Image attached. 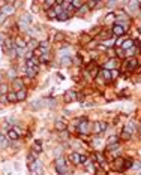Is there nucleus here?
<instances>
[{"label":"nucleus","mask_w":141,"mask_h":175,"mask_svg":"<svg viewBox=\"0 0 141 175\" xmlns=\"http://www.w3.org/2000/svg\"><path fill=\"white\" fill-rule=\"evenodd\" d=\"M30 24H32V17L30 15L24 14V15L20 17V19H18V27H20V30H24V31L29 30Z\"/></svg>","instance_id":"nucleus-1"},{"label":"nucleus","mask_w":141,"mask_h":175,"mask_svg":"<svg viewBox=\"0 0 141 175\" xmlns=\"http://www.w3.org/2000/svg\"><path fill=\"white\" fill-rule=\"evenodd\" d=\"M111 31H113V35H114V36H117V37H122V36L126 33V29L123 27L122 24L116 23V24L113 25V30H111Z\"/></svg>","instance_id":"nucleus-2"},{"label":"nucleus","mask_w":141,"mask_h":175,"mask_svg":"<svg viewBox=\"0 0 141 175\" xmlns=\"http://www.w3.org/2000/svg\"><path fill=\"white\" fill-rule=\"evenodd\" d=\"M78 99V94L75 92H72V90H68V92H65L63 94V100L66 103H71V102H75Z\"/></svg>","instance_id":"nucleus-3"},{"label":"nucleus","mask_w":141,"mask_h":175,"mask_svg":"<svg viewBox=\"0 0 141 175\" xmlns=\"http://www.w3.org/2000/svg\"><path fill=\"white\" fill-rule=\"evenodd\" d=\"M125 64H126V69L128 70H134V69H137V66H138V60H137L135 57H128L126 61H125Z\"/></svg>","instance_id":"nucleus-4"},{"label":"nucleus","mask_w":141,"mask_h":175,"mask_svg":"<svg viewBox=\"0 0 141 175\" xmlns=\"http://www.w3.org/2000/svg\"><path fill=\"white\" fill-rule=\"evenodd\" d=\"M77 127H78V132L80 133H83V135L89 133V121H87L86 118L83 121H80V124H77Z\"/></svg>","instance_id":"nucleus-5"},{"label":"nucleus","mask_w":141,"mask_h":175,"mask_svg":"<svg viewBox=\"0 0 141 175\" xmlns=\"http://www.w3.org/2000/svg\"><path fill=\"white\" fill-rule=\"evenodd\" d=\"M38 64H39V58L36 55H33L26 60V67H38Z\"/></svg>","instance_id":"nucleus-6"},{"label":"nucleus","mask_w":141,"mask_h":175,"mask_svg":"<svg viewBox=\"0 0 141 175\" xmlns=\"http://www.w3.org/2000/svg\"><path fill=\"white\" fill-rule=\"evenodd\" d=\"M0 11H2V14L3 15H6V17H9V15H12V14H14V12H15V8H14V6H12V5H6V6H3V8L2 9H0Z\"/></svg>","instance_id":"nucleus-7"},{"label":"nucleus","mask_w":141,"mask_h":175,"mask_svg":"<svg viewBox=\"0 0 141 175\" xmlns=\"http://www.w3.org/2000/svg\"><path fill=\"white\" fill-rule=\"evenodd\" d=\"M128 9H129L131 14H132V12H137L140 9V2H138V0H131V2L128 3Z\"/></svg>","instance_id":"nucleus-8"},{"label":"nucleus","mask_w":141,"mask_h":175,"mask_svg":"<svg viewBox=\"0 0 141 175\" xmlns=\"http://www.w3.org/2000/svg\"><path fill=\"white\" fill-rule=\"evenodd\" d=\"M69 160L72 162L74 165H80V163H81V154H78V153H71V154H69Z\"/></svg>","instance_id":"nucleus-9"},{"label":"nucleus","mask_w":141,"mask_h":175,"mask_svg":"<svg viewBox=\"0 0 141 175\" xmlns=\"http://www.w3.org/2000/svg\"><path fill=\"white\" fill-rule=\"evenodd\" d=\"M132 47H135V41H134V39H125L123 43H122V49H123V51L129 49V48H132Z\"/></svg>","instance_id":"nucleus-10"},{"label":"nucleus","mask_w":141,"mask_h":175,"mask_svg":"<svg viewBox=\"0 0 141 175\" xmlns=\"http://www.w3.org/2000/svg\"><path fill=\"white\" fill-rule=\"evenodd\" d=\"M6 138H8L9 141H18L20 139V135L14 130V129H9L8 133H6Z\"/></svg>","instance_id":"nucleus-11"},{"label":"nucleus","mask_w":141,"mask_h":175,"mask_svg":"<svg viewBox=\"0 0 141 175\" xmlns=\"http://www.w3.org/2000/svg\"><path fill=\"white\" fill-rule=\"evenodd\" d=\"M117 63H120V61H119V58H111V60L105 64V67H104V69L113 70V69H116V67H117Z\"/></svg>","instance_id":"nucleus-12"},{"label":"nucleus","mask_w":141,"mask_h":175,"mask_svg":"<svg viewBox=\"0 0 141 175\" xmlns=\"http://www.w3.org/2000/svg\"><path fill=\"white\" fill-rule=\"evenodd\" d=\"M14 45H15L17 48H24L26 49V47H27V41H24L23 37H17L15 42H14Z\"/></svg>","instance_id":"nucleus-13"},{"label":"nucleus","mask_w":141,"mask_h":175,"mask_svg":"<svg viewBox=\"0 0 141 175\" xmlns=\"http://www.w3.org/2000/svg\"><path fill=\"white\" fill-rule=\"evenodd\" d=\"M12 85H14V88H15L17 92H18V90L24 88V82H23V79H21V78H15V79H14V82H12Z\"/></svg>","instance_id":"nucleus-14"},{"label":"nucleus","mask_w":141,"mask_h":175,"mask_svg":"<svg viewBox=\"0 0 141 175\" xmlns=\"http://www.w3.org/2000/svg\"><path fill=\"white\" fill-rule=\"evenodd\" d=\"M135 123H134V121H128L126 123V124H125V129H123V130H126V132H129L131 135L134 133V132H135Z\"/></svg>","instance_id":"nucleus-15"},{"label":"nucleus","mask_w":141,"mask_h":175,"mask_svg":"<svg viewBox=\"0 0 141 175\" xmlns=\"http://www.w3.org/2000/svg\"><path fill=\"white\" fill-rule=\"evenodd\" d=\"M38 70H39V67H26V75H27L29 78H35Z\"/></svg>","instance_id":"nucleus-16"},{"label":"nucleus","mask_w":141,"mask_h":175,"mask_svg":"<svg viewBox=\"0 0 141 175\" xmlns=\"http://www.w3.org/2000/svg\"><path fill=\"white\" fill-rule=\"evenodd\" d=\"M101 76H102L105 81H111L113 79V78H111V70H108V69H102V70H101Z\"/></svg>","instance_id":"nucleus-17"},{"label":"nucleus","mask_w":141,"mask_h":175,"mask_svg":"<svg viewBox=\"0 0 141 175\" xmlns=\"http://www.w3.org/2000/svg\"><path fill=\"white\" fill-rule=\"evenodd\" d=\"M15 93H17L18 102H20V100H24L26 97H27V92H26V88H21V90H18V92H15Z\"/></svg>","instance_id":"nucleus-18"},{"label":"nucleus","mask_w":141,"mask_h":175,"mask_svg":"<svg viewBox=\"0 0 141 175\" xmlns=\"http://www.w3.org/2000/svg\"><path fill=\"white\" fill-rule=\"evenodd\" d=\"M119 141H120V136H117V135H113V136H110V138L107 139V145L119 144Z\"/></svg>","instance_id":"nucleus-19"},{"label":"nucleus","mask_w":141,"mask_h":175,"mask_svg":"<svg viewBox=\"0 0 141 175\" xmlns=\"http://www.w3.org/2000/svg\"><path fill=\"white\" fill-rule=\"evenodd\" d=\"M6 97H8V102H12V103L18 102V99H17V93H15V92H9L8 94H6Z\"/></svg>","instance_id":"nucleus-20"},{"label":"nucleus","mask_w":141,"mask_h":175,"mask_svg":"<svg viewBox=\"0 0 141 175\" xmlns=\"http://www.w3.org/2000/svg\"><path fill=\"white\" fill-rule=\"evenodd\" d=\"M9 93V85H8V84H0V94H2V96H6V94H8Z\"/></svg>","instance_id":"nucleus-21"},{"label":"nucleus","mask_w":141,"mask_h":175,"mask_svg":"<svg viewBox=\"0 0 141 175\" xmlns=\"http://www.w3.org/2000/svg\"><path fill=\"white\" fill-rule=\"evenodd\" d=\"M56 129H57V130H60V132H65L66 130V124H65L62 120H57L56 121Z\"/></svg>","instance_id":"nucleus-22"},{"label":"nucleus","mask_w":141,"mask_h":175,"mask_svg":"<svg viewBox=\"0 0 141 175\" xmlns=\"http://www.w3.org/2000/svg\"><path fill=\"white\" fill-rule=\"evenodd\" d=\"M33 151L42 153V142L41 141H35V144H33Z\"/></svg>","instance_id":"nucleus-23"},{"label":"nucleus","mask_w":141,"mask_h":175,"mask_svg":"<svg viewBox=\"0 0 141 175\" xmlns=\"http://www.w3.org/2000/svg\"><path fill=\"white\" fill-rule=\"evenodd\" d=\"M60 64H62V66H71V64H72V58L71 57H62Z\"/></svg>","instance_id":"nucleus-24"},{"label":"nucleus","mask_w":141,"mask_h":175,"mask_svg":"<svg viewBox=\"0 0 141 175\" xmlns=\"http://www.w3.org/2000/svg\"><path fill=\"white\" fill-rule=\"evenodd\" d=\"M68 18H69V12H68V11H63L62 14L57 15V19H59V21H66Z\"/></svg>","instance_id":"nucleus-25"},{"label":"nucleus","mask_w":141,"mask_h":175,"mask_svg":"<svg viewBox=\"0 0 141 175\" xmlns=\"http://www.w3.org/2000/svg\"><path fill=\"white\" fill-rule=\"evenodd\" d=\"M3 47L6 48V49H12V47H14V42H12V39H9V37H6L5 39V43H3Z\"/></svg>","instance_id":"nucleus-26"},{"label":"nucleus","mask_w":141,"mask_h":175,"mask_svg":"<svg viewBox=\"0 0 141 175\" xmlns=\"http://www.w3.org/2000/svg\"><path fill=\"white\" fill-rule=\"evenodd\" d=\"M56 171L60 175H66V174H68V168H66V165L65 166H56Z\"/></svg>","instance_id":"nucleus-27"},{"label":"nucleus","mask_w":141,"mask_h":175,"mask_svg":"<svg viewBox=\"0 0 141 175\" xmlns=\"http://www.w3.org/2000/svg\"><path fill=\"white\" fill-rule=\"evenodd\" d=\"M71 5H72V8H74V9H77V11H78V9L83 6V2H81V0H72V3H71Z\"/></svg>","instance_id":"nucleus-28"},{"label":"nucleus","mask_w":141,"mask_h":175,"mask_svg":"<svg viewBox=\"0 0 141 175\" xmlns=\"http://www.w3.org/2000/svg\"><path fill=\"white\" fill-rule=\"evenodd\" d=\"M47 15H48V18H51V19H54V18H57V14H56V11L53 9V8H50V9H47Z\"/></svg>","instance_id":"nucleus-29"},{"label":"nucleus","mask_w":141,"mask_h":175,"mask_svg":"<svg viewBox=\"0 0 141 175\" xmlns=\"http://www.w3.org/2000/svg\"><path fill=\"white\" fill-rule=\"evenodd\" d=\"M95 157L98 159V162H99L101 165H102V166H105V157H104L102 154H101V153H96V154H95Z\"/></svg>","instance_id":"nucleus-30"},{"label":"nucleus","mask_w":141,"mask_h":175,"mask_svg":"<svg viewBox=\"0 0 141 175\" xmlns=\"http://www.w3.org/2000/svg\"><path fill=\"white\" fill-rule=\"evenodd\" d=\"M131 136H132V135H131L129 132L123 130V132H122V135H120V139H123V141H129V139H131Z\"/></svg>","instance_id":"nucleus-31"},{"label":"nucleus","mask_w":141,"mask_h":175,"mask_svg":"<svg viewBox=\"0 0 141 175\" xmlns=\"http://www.w3.org/2000/svg\"><path fill=\"white\" fill-rule=\"evenodd\" d=\"M54 5H56V0H45V9H50Z\"/></svg>","instance_id":"nucleus-32"},{"label":"nucleus","mask_w":141,"mask_h":175,"mask_svg":"<svg viewBox=\"0 0 141 175\" xmlns=\"http://www.w3.org/2000/svg\"><path fill=\"white\" fill-rule=\"evenodd\" d=\"M110 153L113 154V157H117V156H120V153H122V150H120V147H117V148H114V150H111Z\"/></svg>","instance_id":"nucleus-33"},{"label":"nucleus","mask_w":141,"mask_h":175,"mask_svg":"<svg viewBox=\"0 0 141 175\" xmlns=\"http://www.w3.org/2000/svg\"><path fill=\"white\" fill-rule=\"evenodd\" d=\"M66 163H65V159L63 157H57L56 159V166H65Z\"/></svg>","instance_id":"nucleus-34"},{"label":"nucleus","mask_w":141,"mask_h":175,"mask_svg":"<svg viewBox=\"0 0 141 175\" xmlns=\"http://www.w3.org/2000/svg\"><path fill=\"white\" fill-rule=\"evenodd\" d=\"M86 6H87V8H89V11H90V9H93V8L96 6V2H95V0H89V2L86 3Z\"/></svg>","instance_id":"nucleus-35"},{"label":"nucleus","mask_w":141,"mask_h":175,"mask_svg":"<svg viewBox=\"0 0 141 175\" xmlns=\"http://www.w3.org/2000/svg\"><path fill=\"white\" fill-rule=\"evenodd\" d=\"M53 9L56 11V14H57V15H59V14H62V12H63V8H62V5H54V8H53Z\"/></svg>","instance_id":"nucleus-36"},{"label":"nucleus","mask_w":141,"mask_h":175,"mask_svg":"<svg viewBox=\"0 0 141 175\" xmlns=\"http://www.w3.org/2000/svg\"><path fill=\"white\" fill-rule=\"evenodd\" d=\"M38 47H41V48H47V49H50V43L47 42V41H42V42H39V43H38Z\"/></svg>","instance_id":"nucleus-37"},{"label":"nucleus","mask_w":141,"mask_h":175,"mask_svg":"<svg viewBox=\"0 0 141 175\" xmlns=\"http://www.w3.org/2000/svg\"><path fill=\"white\" fill-rule=\"evenodd\" d=\"M99 126H101V132H105L107 129H108V124H107L105 121H99Z\"/></svg>","instance_id":"nucleus-38"},{"label":"nucleus","mask_w":141,"mask_h":175,"mask_svg":"<svg viewBox=\"0 0 141 175\" xmlns=\"http://www.w3.org/2000/svg\"><path fill=\"white\" fill-rule=\"evenodd\" d=\"M93 133H102V132H101L99 123H95V126H93Z\"/></svg>","instance_id":"nucleus-39"},{"label":"nucleus","mask_w":141,"mask_h":175,"mask_svg":"<svg viewBox=\"0 0 141 175\" xmlns=\"http://www.w3.org/2000/svg\"><path fill=\"white\" fill-rule=\"evenodd\" d=\"M87 11H89V8H87V6H86V5H83V6H81V8H80V9H78V12H80V14H86V12H87Z\"/></svg>","instance_id":"nucleus-40"},{"label":"nucleus","mask_w":141,"mask_h":175,"mask_svg":"<svg viewBox=\"0 0 141 175\" xmlns=\"http://www.w3.org/2000/svg\"><path fill=\"white\" fill-rule=\"evenodd\" d=\"M134 162L132 160H125V169H128V168H132Z\"/></svg>","instance_id":"nucleus-41"},{"label":"nucleus","mask_w":141,"mask_h":175,"mask_svg":"<svg viewBox=\"0 0 141 175\" xmlns=\"http://www.w3.org/2000/svg\"><path fill=\"white\" fill-rule=\"evenodd\" d=\"M117 76H119V70H117V69H113V70H111V78L114 79V78H117Z\"/></svg>","instance_id":"nucleus-42"},{"label":"nucleus","mask_w":141,"mask_h":175,"mask_svg":"<svg viewBox=\"0 0 141 175\" xmlns=\"http://www.w3.org/2000/svg\"><path fill=\"white\" fill-rule=\"evenodd\" d=\"M8 75H9V78H11L12 81H14L15 78H17V76H15V70H9V72H8Z\"/></svg>","instance_id":"nucleus-43"},{"label":"nucleus","mask_w":141,"mask_h":175,"mask_svg":"<svg viewBox=\"0 0 141 175\" xmlns=\"http://www.w3.org/2000/svg\"><path fill=\"white\" fill-rule=\"evenodd\" d=\"M12 129H14V130H15V132H17V133L20 135V136H21V135H23V130H21V129H20V127H17V126H14V127H12Z\"/></svg>","instance_id":"nucleus-44"},{"label":"nucleus","mask_w":141,"mask_h":175,"mask_svg":"<svg viewBox=\"0 0 141 175\" xmlns=\"http://www.w3.org/2000/svg\"><path fill=\"white\" fill-rule=\"evenodd\" d=\"M123 41H125V39H119V41H116V42H114V45H116V47H122Z\"/></svg>","instance_id":"nucleus-45"},{"label":"nucleus","mask_w":141,"mask_h":175,"mask_svg":"<svg viewBox=\"0 0 141 175\" xmlns=\"http://www.w3.org/2000/svg\"><path fill=\"white\" fill-rule=\"evenodd\" d=\"M63 37H65V36H63L62 33H57V35H56V41L59 42V41H62V39H63Z\"/></svg>","instance_id":"nucleus-46"},{"label":"nucleus","mask_w":141,"mask_h":175,"mask_svg":"<svg viewBox=\"0 0 141 175\" xmlns=\"http://www.w3.org/2000/svg\"><path fill=\"white\" fill-rule=\"evenodd\" d=\"M72 63H75V64H81V58H80V57H77L75 60H72Z\"/></svg>","instance_id":"nucleus-47"},{"label":"nucleus","mask_w":141,"mask_h":175,"mask_svg":"<svg viewBox=\"0 0 141 175\" xmlns=\"http://www.w3.org/2000/svg\"><path fill=\"white\" fill-rule=\"evenodd\" d=\"M5 39H6V37H5L2 33H0V45H3V43H5Z\"/></svg>","instance_id":"nucleus-48"},{"label":"nucleus","mask_w":141,"mask_h":175,"mask_svg":"<svg viewBox=\"0 0 141 175\" xmlns=\"http://www.w3.org/2000/svg\"><path fill=\"white\" fill-rule=\"evenodd\" d=\"M6 5H8V3H6V0H0V9H2L3 6H6Z\"/></svg>","instance_id":"nucleus-49"},{"label":"nucleus","mask_w":141,"mask_h":175,"mask_svg":"<svg viewBox=\"0 0 141 175\" xmlns=\"http://www.w3.org/2000/svg\"><path fill=\"white\" fill-rule=\"evenodd\" d=\"M5 19H6V15H3V14H2V15H0V24H2V23L5 21Z\"/></svg>","instance_id":"nucleus-50"},{"label":"nucleus","mask_w":141,"mask_h":175,"mask_svg":"<svg viewBox=\"0 0 141 175\" xmlns=\"http://www.w3.org/2000/svg\"><path fill=\"white\" fill-rule=\"evenodd\" d=\"M65 2H68V3H72V0H65Z\"/></svg>","instance_id":"nucleus-51"},{"label":"nucleus","mask_w":141,"mask_h":175,"mask_svg":"<svg viewBox=\"0 0 141 175\" xmlns=\"http://www.w3.org/2000/svg\"><path fill=\"white\" fill-rule=\"evenodd\" d=\"M6 2H11V3H12V2H14V0H6Z\"/></svg>","instance_id":"nucleus-52"},{"label":"nucleus","mask_w":141,"mask_h":175,"mask_svg":"<svg viewBox=\"0 0 141 175\" xmlns=\"http://www.w3.org/2000/svg\"><path fill=\"white\" fill-rule=\"evenodd\" d=\"M95 2H96V3H98V2H101V0H95Z\"/></svg>","instance_id":"nucleus-53"},{"label":"nucleus","mask_w":141,"mask_h":175,"mask_svg":"<svg viewBox=\"0 0 141 175\" xmlns=\"http://www.w3.org/2000/svg\"><path fill=\"white\" fill-rule=\"evenodd\" d=\"M140 33H141V27H140Z\"/></svg>","instance_id":"nucleus-54"},{"label":"nucleus","mask_w":141,"mask_h":175,"mask_svg":"<svg viewBox=\"0 0 141 175\" xmlns=\"http://www.w3.org/2000/svg\"><path fill=\"white\" fill-rule=\"evenodd\" d=\"M140 48H141V42H140Z\"/></svg>","instance_id":"nucleus-55"},{"label":"nucleus","mask_w":141,"mask_h":175,"mask_svg":"<svg viewBox=\"0 0 141 175\" xmlns=\"http://www.w3.org/2000/svg\"><path fill=\"white\" fill-rule=\"evenodd\" d=\"M108 175H114V174H108Z\"/></svg>","instance_id":"nucleus-56"}]
</instances>
